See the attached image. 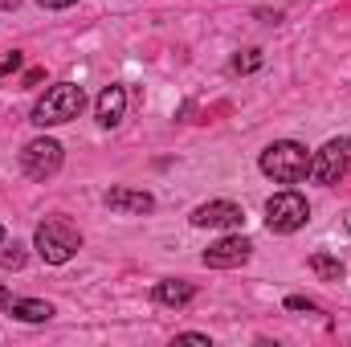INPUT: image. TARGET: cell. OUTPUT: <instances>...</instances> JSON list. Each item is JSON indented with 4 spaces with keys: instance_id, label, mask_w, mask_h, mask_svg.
Returning a JSON list of instances; mask_svg holds the SVG:
<instances>
[{
    "instance_id": "obj_1",
    "label": "cell",
    "mask_w": 351,
    "mask_h": 347,
    "mask_svg": "<svg viewBox=\"0 0 351 347\" xmlns=\"http://www.w3.org/2000/svg\"><path fill=\"white\" fill-rule=\"evenodd\" d=\"M33 250L41 254L45 265H66V261L82 250V233H78V225H70L66 217H49V221L37 225Z\"/></svg>"
},
{
    "instance_id": "obj_2",
    "label": "cell",
    "mask_w": 351,
    "mask_h": 347,
    "mask_svg": "<svg viewBox=\"0 0 351 347\" xmlns=\"http://www.w3.org/2000/svg\"><path fill=\"white\" fill-rule=\"evenodd\" d=\"M258 164H262V172L269 176V180H278V184H298V180L311 176V152H306L302 143H294V139H274L262 152Z\"/></svg>"
},
{
    "instance_id": "obj_3",
    "label": "cell",
    "mask_w": 351,
    "mask_h": 347,
    "mask_svg": "<svg viewBox=\"0 0 351 347\" xmlns=\"http://www.w3.org/2000/svg\"><path fill=\"white\" fill-rule=\"evenodd\" d=\"M82 106H86L82 86H74V82H53V86L37 98V106H33V123H37V127H62V123L78 119Z\"/></svg>"
},
{
    "instance_id": "obj_4",
    "label": "cell",
    "mask_w": 351,
    "mask_h": 347,
    "mask_svg": "<svg viewBox=\"0 0 351 347\" xmlns=\"http://www.w3.org/2000/svg\"><path fill=\"white\" fill-rule=\"evenodd\" d=\"M306 221H311V204H306L302 192L286 188V192H274L265 200V225H269V233H298Z\"/></svg>"
},
{
    "instance_id": "obj_5",
    "label": "cell",
    "mask_w": 351,
    "mask_h": 347,
    "mask_svg": "<svg viewBox=\"0 0 351 347\" xmlns=\"http://www.w3.org/2000/svg\"><path fill=\"white\" fill-rule=\"evenodd\" d=\"M351 172V139H331L319 152H311V180L331 188Z\"/></svg>"
},
{
    "instance_id": "obj_6",
    "label": "cell",
    "mask_w": 351,
    "mask_h": 347,
    "mask_svg": "<svg viewBox=\"0 0 351 347\" xmlns=\"http://www.w3.org/2000/svg\"><path fill=\"white\" fill-rule=\"evenodd\" d=\"M21 168H25L29 180H49V176H58V168H62V143H58V139H33V143H25Z\"/></svg>"
},
{
    "instance_id": "obj_7",
    "label": "cell",
    "mask_w": 351,
    "mask_h": 347,
    "mask_svg": "<svg viewBox=\"0 0 351 347\" xmlns=\"http://www.w3.org/2000/svg\"><path fill=\"white\" fill-rule=\"evenodd\" d=\"M250 254H254L250 237L229 233V237H221V241H213V246L204 250V265H213V270H237V265L250 261Z\"/></svg>"
},
{
    "instance_id": "obj_8",
    "label": "cell",
    "mask_w": 351,
    "mask_h": 347,
    "mask_svg": "<svg viewBox=\"0 0 351 347\" xmlns=\"http://www.w3.org/2000/svg\"><path fill=\"white\" fill-rule=\"evenodd\" d=\"M192 225L196 229H241L245 225V213H241V204H233V200H208V204H200L196 213H192Z\"/></svg>"
},
{
    "instance_id": "obj_9",
    "label": "cell",
    "mask_w": 351,
    "mask_h": 347,
    "mask_svg": "<svg viewBox=\"0 0 351 347\" xmlns=\"http://www.w3.org/2000/svg\"><path fill=\"white\" fill-rule=\"evenodd\" d=\"M102 200H106V208L127 213V217H143V213H152V208H156L152 192H143V188H110Z\"/></svg>"
},
{
    "instance_id": "obj_10",
    "label": "cell",
    "mask_w": 351,
    "mask_h": 347,
    "mask_svg": "<svg viewBox=\"0 0 351 347\" xmlns=\"http://www.w3.org/2000/svg\"><path fill=\"white\" fill-rule=\"evenodd\" d=\"M0 307H4L12 319H21V323H45V319L53 315L49 302H41V298H16V294H8V290H0Z\"/></svg>"
},
{
    "instance_id": "obj_11",
    "label": "cell",
    "mask_w": 351,
    "mask_h": 347,
    "mask_svg": "<svg viewBox=\"0 0 351 347\" xmlns=\"http://www.w3.org/2000/svg\"><path fill=\"white\" fill-rule=\"evenodd\" d=\"M94 115H98L102 127H119L123 115H127V90L123 86H106L102 94H98V102H94Z\"/></svg>"
},
{
    "instance_id": "obj_12",
    "label": "cell",
    "mask_w": 351,
    "mask_h": 347,
    "mask_svg": "<svg viewBox=\"0 0 351 347\" xmlns=\"http://www.w3.org/2000/svg\"><path fill=\"white\" fill-rule=\"evenodd\" d=\"M192 298H196V286L184 282V278H164V282L156 286V302H160V307H188Z\"/></svg>"
},
{
    "instance_id": "obj_13",
    "label": "cell",
    "mask_w": 351,
    "mask_h": 347,
    "mask_svg": "<svg viewBox=\"0 0 351 347\" xmlns=\"http://www.w3.org/2000/svg\"><path fill=\"white\" fill-rule=\"evenodd\" d=\"M311 270H315L323 282H343V274H348V265L339 258H331V254H315V258H311Z\"/></svg>"
},
{
    "instance_id": "obj_14",
    "label": "cell",
    "mask_w": 351,
    "mask_h": 347,
    "mask_svg": "<svg viewBox=\"0 0 351 347\" xmlns=\"http://www.w3.org/2000/svg\"><path fill=\"white\" fill-rule=\"evenodd\" d=\"M258 66H262V49H245V53L233 58V70H237V74H254Z\"/></svg>"
},
{
    "instance_id": "obj_15",
    "label": "cell",
    "mask_w": 351,
    "mask_h": 347,
    "mask_svg": "<svg viewBox=\"0 0 351 347\" xmlns=\"http://www.w3.org/2000/svg\"><path fill=\"white\" fill-rule=\"evenodd\" d=\"M286 311H306V315H319V307H315L311 298H302V294H290V298H286Z\"/></svg>"
},
{
    "instance_id": "obj_16",
    "label": "cell",
    "mask_w": 351,
    "mask_h": 347,
    "mask_svg": "<svg viewBox=\"0 0 351 347\" xmlns=\"http://www.w3.org/2000/svg\"><path fill=\"white\" fill-rule=\"evenodd\" d=\"M21 261H25V246H16V241H12V250H4V265H12V270H16Z\"/></svg>"
},
{
    "instance_id": "obj_17",
    "label": "cell",
    "mask_w": 351,
    "mask_h": 347,
    "mask_svg": "<svg viewBox=\"0 0 351 347\" xmlns=\"http://www.w3.org/2000/svg\"><path fill=\"white\" fill-rule=\"evenodd\" d=\"M16 66H21V53H8V58H0V78H4V74H12Z\"/></svg>"
},
{
    "instance_id": "obj_18",
    "label": "cell",
    "mask_w": 351,
    "mask_h": 347,
    "mask_svg": "<svg viewBox=\"0 0 351 347\" xmlns=\"http://www.w3.org/2000/svg\"><path fill=\"white\" fill-rule=\"evenodd\" d=\"M176 344H200V347H208V335H196V331H184V335H176Z\"/></svg>"
},
{
    "instance_id": "obj_19",
    "label": "cell",
    "mask_w": 351,
    "mask_h": 347,
    "mask_svg": "<svg viewBox=\"0 0 351 347\" xmlns=\"http://www.w3.org/2000/svg\"><path fill=\"white\" fill-rule=\"evenodd\" d=\"M41 8H70V4H78V0H37Z\"/></svg>"
},
{
    "instance_id": "obj_20",
    "label": "cell",
    "mask_w": 351,
    "mask_h": 347,
    "mask_svg": "<svg viewBox=\"0 0 351 347\" xmlns=\"http://www.w3.org/2000/svg\"><path fill=\"white\" fill-rule=\"evenodd\" d=\"M348 233H351V213H348Z\"/></svg>"
},
{
    "instance_id": "obj_21",
    "label": "cell",
    "mask_w": 351,
    "mask_h": 347,
    "mask_svg": "<svg viewBox=\"0 0 351 347\" xmlns=\"http://www.w3.org/2000/svg\"><path fill=\"white\" fill-rule=\"evenodd\" d=\"M0 241H4V225H0Z\"/></svg>"
}]
</instances>
